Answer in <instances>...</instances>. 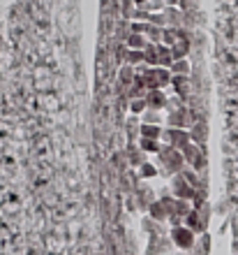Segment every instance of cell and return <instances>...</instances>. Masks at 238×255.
I'll list each match as a JSON object with an SVG mask.
<instances>
[{
  "label": "cell",
  "instance_id": "24",
  "mask_svg": "<svg viewBox=\"0 0 238 255\" xmlns=\"http://www.w3.org/2000/svg\"><path fill=\"white\" fill-rule=\"evenodd\" d=\"M144 63L151 67L158 65V44H148V47L144 49Z\"/></svg>",
  "mask_w": 238,
  "mask_h": 255
},
{
  "label": "cell",
  "instance_id": "14",
  "mask_svg": "<svg viewBox=\"0 0 238 255\" xmlns=\"http://www.w3.org/2000/svg\"><path fill=\"white\" fill-rule=\"evenodd\" d=\"M139 148L141 151H146V153H155L158 155L159 151H162V146H164V141L162 139H146V137H139Z\"/></svg>",
  "mask_w": 238,
  "mask_h": 255
},
{
  "label": "cell",
  "instance_id": "30",
  "mask_svg": "<svg viewBox=\"0 0 238 255\" xmlns=\"http://www.w3.org/2000/svg\"><path fill=\"white\" fill-rule=\"evenodd\" d=\"M146 109H148V105H146L144 98H132V100H130V112H132V114H144Z\"/></svg>",
  "mask_w": 238,
  "mask_h": 255
},
{
  "label": "cell",
  "instance_id": "17",
  "mask_svg": "<svg viewBox=\"0 0 238 255\" xmlns=\"http://www.w3.org/2000/svg\"><path fill=\"white\" fill-rule=\"evenodd\" d=\"M148 44H151V42L146 40L144 33H130L127 35V49H141V51H144Z\"/></svg>",
  "mask_w": 238,
  "mask_h": 255
},
{
  "label": "cell",
  "instance_id": "26",
  "mask_svg": "<svg viewBox=\"0 0 238 255\" xmlns=\"http://www.w3.org/2000/svg\"><path fill=\"white\" fill-rule=\"evenodd\" d=\"M134 79H137V70H134L132 65L120 67V81H123V84H134Z\"/></svg>",
  "mask_w": 238,
  "mask_h": 255
},
{
  "label": "cell",
  "instance_id": "23",
  "mask_svg": "<svg viewBox=\"0 0 238 255\" xmlns=\"http://www.w3.org/2000/svg\"><path fill=\"white\" fill-rule=\"evenodd\" d=\"M130 158H132V165H137V167H141L144 162H148L146 158H148V153L146 151H141L139 144L134 146V144H130Z\"/></svg>",
  "mask_w": 238,
  "mask_h": 255
},
{
  "label": "cell",
  "instance_id": "4",
  "mask_svg": "<svg viewBox=\"0 0 238 255\" xmlns=\"http://www.w3.org/2000/svg\"><path fill=\"white\" fill-rule=\"evenodd\" d=\"M183 158H185V165L192 167L194 172H204L206 167V155H204V146H199V144H187L183 148Z\"/></svg>",
  "mask_w": 238,
  "mask_h": 255
},
{
  "label": "cell",
  "instance_id": "1",
  "mask_svg": "<svg viewBox=\"0 0 238 255\" xmlns=\"http://www.w3.org/2000/svg\"><path fill=\"white\" fill-rule=\"evenodd\" d=\"M158 165L162 169V174L166 176H176L180 174V169L185 167V158H183V151H176L171 146H162V151L158 153Z\"/></svg>",
  "mask_w": 238,
  "mask_h": 255
},
{
  "label": "cell",
  "instance_id": "16",
  "mask_svg": "<svg viewBox=\"0 0 238 255\" xmlns=\"http://www.w3.org/2000/svg\"><path fill=\"white\" fill-rule=\"evenodd\" d=\"M146 40L151 42V44H162V35H164V28H158L153 26V23H146Z\"/></svg>",
  "mask_w": 238,
  "mask_h": 255
},
{
  "label": "cell",
  "instance_id": "2",
  "mask_svg": "<svg viewBox=\"0 0 238 255\" xmlns=\"http://www.w3.org/2000/svg\"><path fill=\"white\" fill-rule=\"evenodd\" d=\"M144 79H146V88L151 91V88H164L171 84V72H169V67H146L144 72Z\"/></svg>",
  "mask_w": 238,
  "mask_h": 255
},
{
  "label": "cell",
  "instance_id": "29",
  "mask_svg": "<svg viewBox=\"0 0 238 255\" xmlns=\"http://www.w3.org/2000/svg\"><path fill=\"white\" fill-rule=\"evenodd\" d=\"M171 84L176 86V91H178V95H187V91H190V84H187V77H171Z\"/></svg>",
  "mask_w": 238,
  "mask_h": 255
},
{
  "label": "cell",
  "instance_id": "33",
  "mask_svg": "<svg viewBox=\"0 0 238 255\" xmlns=\"http://www.w3.org/2000/svg\"><path fill=\"white\" fill-rule=\"evenodd\" d=\"M130 33H146V23L141 21H132V30Z\"/></svg>",
  "mask_w": 238,
  "mask_h": 255
},
{
  "label": "cell",
  "instance_id": "22",
  "mask_svg": "<svg viewBox=\"0 0 238 255\" xmlns=\"http://www.w3.org/2000/svg\"><path fill=\"white\" fill-rule=\"evenodd\" d=\"M185 228H190L192 232H197V230H206V221L201 218V214H197V211H192V214H187Z\"/></svg>",
  "mask_w": 238,
  "mask_h": 255
},
{
  "label": "cell",
  "instance_id": "27",
  "mask_svg": "<svg viewBox=\"0 0 238 255\" xmlns=\"http://www.w3.org/2000/svg\"><path fill=\"white\" fill-rule=\"evenodd\" d=\"M171 49V56H173V61H183V58H187V42H178L176 47H169Z\"/></svg>",
  "mask_w": 238,
  "mask_h": 255
},
{
  "label": "cell",
  "instance_id": "9",
  "mask_svg": "<svg viewBox=\"0 0 238 255\" xmlns=\"http://www.w3.org/2000/svg\"><path fill=\"white\" fill-rule=\"evenodd\" d=\"M148 214H151L153 221H158V223L166 221V218H171V214H169V209L164 207V202H162V200L151 202V204H148Z\"/></svg>",
  "mask_w": 238,
  "mask_h": 255
},
{
  "label": "cell",
  "instance_id": "13",
  "mask_svg": "<svg viewBox=\"0 0 238 255\" xmlns=\"http://www.w3.org/2000/svg\"><path fill=\"white\" fill-rule=\"evenodd\" d=\"M162 126H151V123H141L139 126V137L146 139H162Z\"/></svg>",
  "mask_w": 238,
  "mask_h": 255
},
{
  "label": "cell",
  "instance_id": "12",
  "mask_svg": "<svg viewBox=\"0 0 238 255\" xmlns=\"http://www.w3.org/2000/svg\"><path fill=\"white\" fill-rule=\"evenodd\" d=\"M185 40V35H183V30L180 28H164V35H162V44H166V47H176L178 42Z\"/></svg>",
  "mask_w": 238,
  "mask_h": 255
},
{
  "label": "cell",
  "instance_id": "20",
  "mask_svg": "<svg viewBox=\"0 0 238 255\" xmlns=\"http://www.w3.org/2000/svg\"><path fill=\"white\" fill-rule=\"evenodd\" d=\"M173 63V56H171V49L166 44H158V65L159 67H171Z\"/></svg>",
  "mask_w": 238,
  "mask_h": 255
},
{
  "label": "cell",
  "instance_id": "18",
  "mask_svg": "<svg viewBox=\"0 0 238 255\" xmlns=\"http://www.w3.org/2000/svg\"><path fill=\"white\" fill-rule=\"evenodd\" d=\"M171 244L166 242V239H159L158 235L151 239V244H148V255H159V253H166V249H169Z\"/></svg>",
  "mask_w": 238,
  "mask_h": 255
},
{
  "label": "cell",
  "instance_id": "31",
  "mask_svg": "<svg viewBox=\"0 0 238 255\" xmlns=\"http://www.w3.org/2000/svg\"><path fill=\"white\" fill-rule=\"evenodd\" d=\"M139 172H141V176H144V179H153V176H158L159 169L155 167L151 160H148V162H144V165L139 167Z\"/></svg>",
  "mask_w": 238,
  "mask_h": 255
},
{
  "label": "cell",
  "instance_id": "5",
  "mask_svg": "<svg viewBox=\"0 0 238 255\" xmlns=\"http://www.w3.org/2000/svg\"><path fill=\"white\" fill-rule=\"evenodd\" d=\"M169 237H171V244H176L180 251H190L194 246V232L190 228H185V225H176L169 232Z\"/></svg>",
  "mask_w": 238,
  "mask_h": 255
},
{
  "label": "cell",
  "instance_id": "8",
  "mask_svg": "<svg viewBox=\"0 0 238 255\" xmlns=\"http://www.w3.org/2000/svg\"><path fill=\"white\" fill-rule=\"evenodd\" d=\"M144 100H146V105H148V109H155V112H159V109H164L166 105H169V98H166V93L162 88H151V91H146Z\"/></svg>",
  "mask_w": 238,
  "mask_h": 255
},
{
  "label": "cell",
  "instance_id": "11",
  "mask_svg": "<svg viewBox=\"0 0 238 255\" xmlns=\"http://www.w3.org/2000/svg\"><path fill=\"white\" fill-rule=\"evenodd\" d=\"M164 12V16H166V28H180L183 26V12H180L178 7H164L162 9Z\"/></svg>",
  "mask_w": 238,
  "mask_h": 255
},
{
  "label": "cell",
  "instance_id": "3",
  "mask_svg": "<svg viewBox=\"0 0 238 255\" xmlns=\"http://www.w3.org/2000/svg\"><path fill=\"white\" fill-rule=\"evenodd\" d=\"M162 141H164L166 146L176 148V151H183V148L190 144V132L183 130V128H169L166 126L162 130Z\"/></svg>",
  "mask_w": 238,
  "mask_h": 255
},
{
  "label": "cell",
  "instance_id": "35",
  "mask_svg": "<svg viewBox=\"0 0 238 255\" xmlns=\"http://www.w3.org/2000/svg\"><path fill=\"white\" fill-rule=\"evenodd\" d=\"M132 2H137V7H144L146 2H148V0H132Z\"/></svg>",
  "mask_w": 238,
  "mask_h": 255
},
{
  "label": "cell",
  "instance_id": "19",
  "mask_svg": "<svg viewBox=\"0 0 238 255\" xmlns=\"http://www.w3.org/2000/svg\"><path fill=\"white\" fill-rule=\"evenodd\" d=\"M171 77H190V61L183 58V61H173L171 67H169Z\"/></svg>",
  "mask_w": 238,
  "mask_h": 255
},
{
  "label": "cell",
  "instance_id": "34",
  "mask_svg": "<svg viewBox=\"0 0 238 255\" xmlns=\"http://www.w3.org/2000/svg\"><path fill=\"white\" fill-rule=\"evenodd\" d=\"M164 2H166V7H176V5H178V0H164Z\"/></svg>",
  "mask_w": 238,
  "mask_h": 255
},
{
  "label": "cell",
  "instance_id": "28",
  "mask_svg": "<svg viewBox=\"0 0 238 255\" xmlns=\"http://www.w3.org/2000/svg\"><path fill=\"white\" fill-rule=\"evenodd\" d=\"M130 16H132V21H141V23H148V21H151V12H148L146 7H137V9H132Z\"/></svg>",
  "mask_w": 238,
  "mask_h": 255
},
{
  "label": "cell",
  "instance_id": "32",
  "mask_svg": "<svg viewBox=\"0 0 238 255\" xmlns=\"http://www.w3.org/2000/svg\"><path fill=\"white\" fill-rule=\"evenodd\" d=\"M148 23H153V26H158V28H166V16L164 12H153L151 14V21Z\"/></svg>",
  "mask_w": 238,
  "mask_h": 255
},
{
  "label": "cell",
  "instance_id": "15",
  "mask_svg": "<svg viewBox=\"0 0 238 255\" xmlns=\"http://www.w3.org/2000/svg\"><path fill=\"white\" fill-rule=\"evenodd\" d=\"M180 176H183V179H185V181L190 183V186H192V188H194V190H197V188H201V186H204V181L199 179V172H194V169H192V167H187V165H185V167H183V169H180Z\"/></svg>",
  "mask_w": 238,
  "mask_h": 255
},
{
  "label": "cell",
  "instance_id": "7",
  "mask_svg": "<svg viewBox=\"0 0 238 255\" xmlns=\"http://www.w3.org/2000/svg\"><path fill=\"white\" fill-rule=\"evenodd\" d=\"M194 193H197V190L192 188L190 183H187L180 174L171 176V195L176 197V200H192V197H194Z\"/></svg>",
  "mask_w": 238,
  "mask_h": 255
},
{
  "label": "cell",
  "instance_id": "6",
  "mask_svg": "<svg viewBox=\"0 0 238 255\" xmlns=\"http://www.w3.org/2000/svg\"><path fill=\"white\" fill-rule=\"evenodd\" d=\"M166 123H169V128H183V130H190L194 126L192 123V114L185 107H178V109H173V112H169Z\"/></svg>",
  "mask_w": 238,
  "mask_h": 255
},
{
  "label": "cell",
  "instance_id": "21",
  "mask_svg": "<svg viewBox=\"0 0 238 255\" xmlns=\"http://www.w3.org/2000/svg\"><path fill=\"white\" fill-rule=\"evenodd\" d=\"M125 65H132V67L146 65L144 63V51H141V49H127L125 51Z\"/></svg>",
  "mask_w": 238,
  "mask_h": 255
},
{
  "label": "cell",
  "instance_id": "25",
  "mask_svg": "<svg viewBox=\"0 0 238 255\" xmlns=\"http://www.w3.org/2000/svg\"><path fill=\"white\" fill-rule=\"evenodd\" d=\"M141 123H151V126H162V116L155 109H146L141 114Z\"/></svg>",
  "mask_w": 238,
  "mask_h": 255
},
{
  "label": "cell",
  "instance_id": "10",
  "mask_svg": "<svg viewBox=\"0 0 238 255\" xmlns=\"http://www.w3.org/2000/svg\"><path fill=\"white\" fill-rule=\"evenodd\" d=\"M187 132H190L192 144H199V146H204L206 139H208V126H206V123H194Z\"/></svg>",
  "mask_w": 238,
  "mask_h": 255
}]
</instances>
